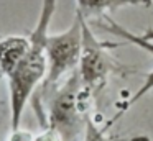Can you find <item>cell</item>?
I'll list each match as a JSON object with an SVG mask.
<instances>
[{
	"mask_svg": "<svg viewBox=\"0 0 153 141\" xmlns=\"http://www.w3.org/2000/svg\"><path fill=\"white\" fill-rule=\"evenodd\" d=\"M92 95L84 89L77 69L71 72L61 85L45 97L48 108H45L41 123L51 126L61 134L63 141H82L89 120V103ZM36 110L40 113L41 107Z\"/></svg>",
	"mask_w": 153,
	"mask_h": 141,
	"instance_id": "obj_2",
	"label": "cell"
},
{
	"mask_svg": "<svg viewBox=\"0 0 153 141\" xmlns=\"http://www.w3.org/2000/svg\"><path fill=\"white\" fill-rule=\"evenodd\" d=\"M109 48L110 44L102 43L96 38V35L87 25L86 18L82 16V46H81L77 72H79L84 89L92 97L105 87L107 79L117 66L115 61L107 52Z\"/></svg>",
	"mask_w": 153,
	"mask_h": 141,
	"instance_id": "obj_4",
	"label": "cell"
},
{
	"mask_svg": "<svg viewBox=\"0 0 153 141\" xmlns=\"http://www.w3.org/2000/svg\"><path fill=\"white\" fill-rule=\"evenodd\" d=\"M56 3L58 0H43L38 21L28 35L30 46L18 67L7 77L12 130L20 128L25 107L31 100V97L35 95V92L38 90L46 75V41L50 35L48 30H50V23L53 20L54 12H56Z\"/></svg>",
	"mask_w": 153,
	"mask_h": 141,
	"instance_id": "obj_1",
	"label": "cell"
},
{
	"mask_svg": "<svg viewBox=\"0 0 153 141\" xmlns=\"http://www.w3.org/2000/svg\"><path fill=\"white\" fill-rule=\"evenodd\" d=\"M142 3H143V5H150V3H152V0H142Z\"/></svg>",
	"mask_w": 153,
	"mask_h": 141,
	"instance_id": "obj_12",
	"label": "cell"
},
{
	"mask_svg": "<svg viewBox=\"0 0 153 141\" xmlns=\"http://www.w3.org/2000/svg\"><path fill=\"white\" fill-rule=\"evenodd\" d=\"M35 141H63L61 134L51 126H43L40 133L35 134Z\"/></svg>",
	"mask_w": 153,
	"mask_h": 141,
	"instance_id": "obj_9",
	"label": "cell"
},
{
	"mask_svg": "<svg viewBox=\"0 0 153 141\" xmlns=\"http://www.w3.org/2000/svg\"><path fill=\"white\" fill-rule=\"evenodd\" d=\"M152 90H153V71H150L148 74L145 75V79H143L142 87H140L138 90H137L135 94L132 95V97H128V100H127V102H123V103L120 105V110L117 111V115H115V117H114L112 120L109 121V123L105 125V126H107V128H110V126H112V123L117 120V118H120V117H122V115L125 113L127 110H130V107H132L133 103H137V102H138L140 98H142V97H145V95L148 94V92H152Z\"/></svg>",
	"mask_w": 153,
	"mask_h": 141,
	"instance_id": "obj_7",
	"label": "cell"
},
{
	"mask_svg": "<svg viewBox=\"0 0 153 141\" xmlns=\"http://www.w3.org/2000/svg\"><path fill=\"white\" fill-rule=\"evenodd\" d=\"M81 46H82V16L76 12L73 25L63 33L56 35H48L46 41V59H48V69L45 80L38 87V95H33V105L36 107L38 103L45 100L48 94L53 89L59 85L66 75L74 72L79 66L81 58ZM35 92V94H36ZM40 108V107H38ZM35 108V110H38Z\"/></svg>",
	"mask_w": 153,
	"mask_h": 141,
	"instance_id": "obj_3",
	"label": "cell"
},
{
	"mask_svg": "<svg viewBox=\"0 0 153 141\" xmlns=\"http://www.w3.org/2000/svg\"><path fill=\"white\" fill-rule=\"evenodd\" d=\"M7 141H35V134L31 131H25L22 128H17V130H10Z\"/></svg>",
	"mask_w": 153,
	"mask_h": 141,
	"instance_id": "obj_10",
	"label": "cell"
},
{
	"mask_svg": "<svg viewBox=\"0 0 153 141\" xmlns=\"http://www.w3.org/2000/svg\"><path fill=\"white\" fill-rule=\"evenodd\" d=\"M107 130H109L107 126L99 128L96 125V121L89 117V120H87V126H86V134H84L82 141H117L114 136L107 134Z\"/></svg>",
	"mask_w": 153,
	"mask_h": 141,
	"instance_id": "obj_8",
	"label": "cell"
},
{
	"mask_svg": "<svg viewBox=\"0 0 153 141\" xmlns=\"http://www.w3.org/2000/svg\"><path fill=\"white\" fill-rule=\"evenodd\" d=\"M138 39H140L142 43H153V30H148V31H145Z\"/></svg>",
	"mask_w": 153,
	"mask_h": 141,
	"instance_id": "obj_11",
	"label": "cell"
},
{
	"mask_svg": "<svg viewBox=\"0 0 153 141\" xmlns=\"http://www.w3.org/2000/svg\"><path fill=\"white\" fill-rule=\"evenodd\" d=\"M28 46H30L28 36L12 35L0 39V77L7 79L18 67Z\"/></svg>",
	"mask_w": 153,
	"mask_h": 141,
	"instance_id": "obj_5",
	"label": "cell"
},
{
	"mask_svg": "<svg viewBox=\"0 0 153 141\" xmlns=\"http://www.w3.org/2000/svg\"><path fill=\"white\" fill-rule=\"evenodd\" d=\"M138 3H142V0H76V12L87 20L91 16H100L105 15L107 12H115L122 7L138 5Z\"/></svg>",
	"mask_w": 153,
	"mask_h": 141,
	"instance_id": "obj_6",
	"label": "cell"
}]
</instances>
